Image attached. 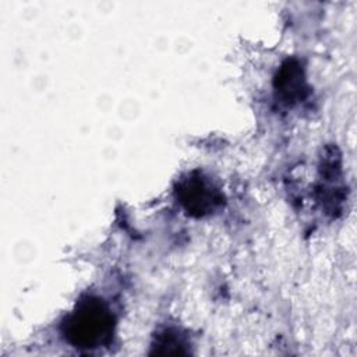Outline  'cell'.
Here are the masks:
<instances>
[{"instance_id":"obj_1","label":"cell","mask_w":357,"mask_h":357,"mask_svg":"<svg viewBox=\"0 0 357 357\" xmlns=\"http://www.w3.org/2000/svg\"><path fill=\"white\" fill-rule=\"evenodd\" d=\"M114 319L109 307L99 298L86 297L66 318V339L79 349H98L110 342Z\"/></svg>"},{"instance_id":"obj_2","label":"cell","mask_w":357,"mask_h":357,"mask_svg":"<svg viewBox=\"0 0 357 357\" xmlns=\"http://www.w3.org/2000/svg\"><path fill=\"white\" fill-rule=\"evenodd\" d=\"M176 195L183 208L194 216L213 213L223 202L220 190L202 173H190L176 187Z\"/></svg>"},{"instance_id":"obj_3","label":"cell","mask_w":357,"mask_h":357,"mask_svg":"<svg viewBox=\"0 0 357 357\" xmlns=\"http://www.w3.org/2000/svg\"><path fill=\"white\" fill-rule=\"evenodd\" d=\"M275 88L283 102L289 105L304 98L307 91L304 71L296 60H289L282 66L276 77Z\"/></svg>"},{"instance_id":"obj_4","label":"cell","mask_w":357,"mask_h":357,"mask_svg":"<svg viewBox=\"0 0 357 357\" xmlns=\"http://www.w3.org/2000/svg\"><path fill=\"white\" fill-rule=\"evenodd\" d=\"M156 346H158V350L163 349L160 350L162 354H180V353H184L183 349L185 347L184 340L178 336L177 332L172 329H166L160 335H158Z\"/></svg>"}]
</instances>
